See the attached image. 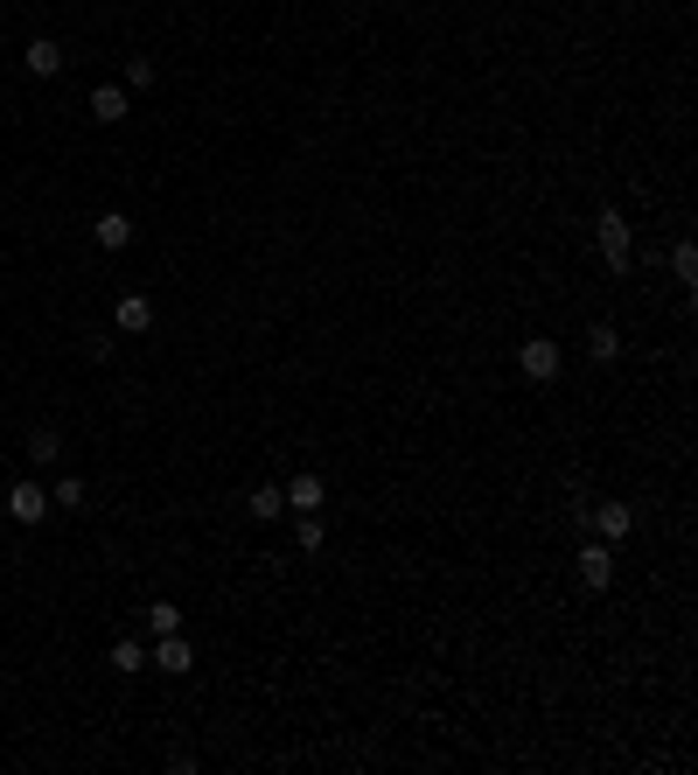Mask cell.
Masks as SVG:
<instances>
[{"mask_svg":"<svg viewBox=\"0 0 698 775\" xmlns=\"http://www.w3.org/2000/svg\"><path fill=\"white\" fill-rule=\"evenodd\" d=\"M112 321H119V335H147V329H155V300H147V294H119Z\"/></svg>","mask_w":698,"mask_h":775,"instance_id":"9","label":"cell"},{"mask_svg":"<svg viewBox=\"0 0 698 775\" xmlns=\"http://www.w3.org/2000/svg\"><path fill=\"white\" fill-rule=\"evenodd\" d=\"M671 280H677L685 294L698 287V244H691V238H677V244H671Z\"/></svg>","mask_w":698,"mask_h":775,"instance_id":"15","label":"cell"},{"mask_svg":"<svg viewBox=\"0 0 698 775\" xmlns=\"http://www.w3.org/2000/svg\"><path fill=\"white\" fill-rule=\"evenodd\" d=\"M517 371L531 377V385H559V371H565V350L552 343V335H524V350H517Z\"/></svg>","mask_w":698,"mask_h":775,"instance_id":"3","label":"cell"},{"mask_svg":"<svg viewBox=\"0 0 698 775\" xmlns=\"http://www.w3.org/2000/svg\"><path fill=\"white\" fill-rule=\"evenodd\" d=\"M91 238H99V252H126V244H134V217H126V210H99Z\"/></svg>","mask_w":698,"mask_h":775,"instance_id":"8","label":"cell"},{"mask_svg":"<svg viewBox=\"0 0 698 775\" xmlns=\"http://www.w3.org/2000/svg\"><path fill=\"white\" fill-rule=\"evenodd\" d=\"M629 532H636V510H629V503H615V497L587 503V538H608V545H621Z\"/></svg>","mask_w":698,"mask_h":775,"instance_id":"4","label":"cell"},{"mask_svg":"<svg viewBox=\"0 0 698 775\" xmlns=\"http://www.w3.org/2000/svg\"><path fill=\"white\" fill-rule=\"evenodd\" d=\"M49 503H56V510H84V503H91V489H84V476H56V489H49Z\"/></svg>","mask_w":698,"mask_h":775,"instance_id":"18","label":"cell"},{"mask_svg":"<svg viewBox=\"0 0 698 775\" xmlns=\"http://www.w3.org/2000/svg\"><path fill=\"white\" fill-rule=\"evenodd\" d=\"M119 84H126V91H155V56H126Z\"/></svg>","mask_w":698,"mask_h":775,"instance_id":"19","label":"cell"},{"mask_svg":"<svg viewBox=\"0 0 698 775\" xmlns=\"http://www.w3.org/2000/svg\"><path fill=\"white\" fill-rule=\"evenodd\" d=\"M580 588H594V594L615 588V545H608V538H587V545H580Z\"/></svg>","mask_w":698,"mask_h":775,"instance_id":"6","label":"cell"},{"mask_svg":"<svg viewBox=\"0 0 698 775\" xmlns=\"http://www.w3.org/2000/svg\"><path fill=\"white\" fill-rule=\"evenodd\" d=\"M91 119H99V126H119V119H126V84H99V91H91Z\"/></svg>","mask_w":698,"mask_h":775,"instance_id":"13","label":"cell"},{"mask_svg":"<svg viewBox=\"0 0 698 775\" xmlns=\"http://www.w3.org/2000/svg\"><path fill=\"white\" fill-rule=\"evenodd\" d=\"M22 70H28V78H56V70H64V43H49V35H35V43L22 49Z\"/></svg>","mask_w":698,"mask_h":775,"instance_id":"10","label":"cell"},{"mask_svg":"<svg viewBox=\"0 0 698 775\" xmlns=\"http://www.w3.org/2000/svg\"><path fill=\"white\" fill-rule=\"evenodd\" d=\"M147 671H161V677H188V671H196V642H188L182 629H175V636H147Z\"/></svg>","mask_w":698,"mask_h":775,"instance_id":"2","label":"cell"},{"mask_svg":"<svg viewBox=\"0 0 698 775\" xmlns=\"http://www.w3.org/2000/svg\"><path fill=\"white\" fill-rule=\"evenodd\" d=\"M49 510H56V503H49V489L35 482V476H22V482L8 489V517H14V524H28V532H35V524L49 517Z\"/></svg>","mask_w":698,"mask_h":775,"instance_id":"5","label":"cell"},{"mask_svg":"<svg viewBox=\"0 0 698 775\" xmlns=\"http://www.w3.org/2000/svg\"><path fill=\"white\" fill-rule=\"evenodd\" d=\"M594 244H600V266H608L615 280H629V273H636V238H629V217H621L615 203H600V217H594Z\"/></svg>","mask_w":698,"mask_h":775,"instance_id":"1","label":"cell"},{"mask_svg":"<svg viewBox=\"0 0 698 775\" xmlns=\"http://www.w3.org/2000/svg\"><path fill=\"white\" fill-rule=\"evenodd\" d=\"M587 356H594V364H615V356H621V329H615V321H594V329H587Z\"/></svg>","mask_w":698,"mask_h":775,"instance_id":"16","label":"cell"},{"mask_svg":"<svg viewBox=\"0 0 698 775\" xmlns=\"http://www.w3.org/2000/svg\"><path fill=\"white\" fill-rule=\"evenodd\" d=\"M322 538H329L322 510H300V517H294V545H300V552H322Z\"/></svg>","mask_w":698,"mask_h":775,"instance_id":"17","label":"cell"},{"mask_svg":"<svg viewBox=\"0 0 698 775\" xmlns=\"http://www.w3.org/2000/svg\"><path fill=\"white\" fill-rule=\"evenodd\" d=\"M182 629V608L175 601H155V608H147V636H175Z\"/></svg>","mask_w":698,"mask_h":775,"instance_id":"20","label":"cell"},{"mask_svg":"<svg viewBox=\"0 0 698 775\" xmlns=\"http://www.w3.org/2000/svg\"><path fill=\"white\" fill-rule=\"evenodd\" d=\"M244 510H252L259 524H273V517H287V489L279 482H252V497H244Z\"/></svg>","mask_w":698,"mask_h":775,"instance_id":"11","label":"cell"},{"mask_svg":"<svg viewBox=\"0 0 698 775\" xmlns=\"http://www.w3.org/2000/svg\"><path fill=\"white\" fill-rule=\"evenodd\" d=\"M105 664L119 671V677H140V671H147V642H140V636H119V642L105 650Z\"/></svg>","mask_w":698,"mask_h":775,"instance_id":"12","label":"cell"},{"mask_svg":"<svg viewBox=\"0 0 698 775\" xmlns=\"http://www.w3.org/2000/svg\"><path fill=\"white\" fill-rule=\"evenodd\" d=\"M28 461H35V468H56V461H64V433H56V426H35V433H28Z\"/></svg>","mask_w":698,"mask_h":775,"instance_id":"14","label":"cell"},{"mask_svg":"<svg viewBox=\"0 0 698 775\" xmlns=\"http://www.w3.org/2000/svg\"><path fill=\"white\" fill-rule=\"evenodd\" d=\"M279 489H287V510H294V517H300V510H322V497H329V489H322V468H300V476L279 482Z\"/></svg>","mask_w":698,"mask_h":775,"instance_id":"7","label":"cell"},{"mask_svg":"<svg viewBox=\"0 0 698 775\" xmlns=\"http://www.w3.org/2000/svg\"><path fill=\"white\" fill-rule=\"evenodd\" d=\"M84 356L91 364H112V335H84Z\"/></svg>","mask_w":698,"mask_h":775,"instance_id":"21","label":"cell"}]
</instances>
